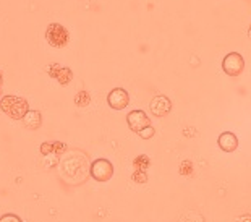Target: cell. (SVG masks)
Wrapping results in <instances>:
<instances>
[{
  "mask_svg": "<svg viewBox=\"0 0 251 222\" xmlns=\"http://www.w3.org/2000/svg\"><path fill=\"white\" fill-rule=\"evenodd\" d=\"M0 109H2V112L5 115H8L12 120H23L26 112L29 110V105L26 99L7 94V96L0 98Z\"/></svg>",
  "mask_w": 251,
  "mask_h": 222,
  "instance_id": "6da1fadb",
  "label": "cell"
},
{
  "mask_svg": "<svg viewBox=\"0 0 251 222\" xmlns=\"http://www.w3.org/2000/svg\"><path fill=\"white\" fill-rule=\"evenodd\" d=\"M46 39L52 47L62 49L70 41V34H68V31L60 23H50L46 29Z\"/></svg>",
  "mask_w": 251,
  "mask_h": 222,
  "instance_id": "7a4b0ae2",
  "label": "cell"
},
{
  "mask_svg": "<svg viewBox=\"0 0 251 222\" xmlns=\"http://www.w3.org/2000/svg\"><path fill=\"white\" fill-rule=\"evenodd\" d=\"M222 70L226 72L228 76L242 75L245 70V60H243L242 54H238V52H230V54H227L222 60Z\"/></svg>",
  "mask_w": 251,
  "mask_h": 222,
  "instance_id": "3957f363",
  "label": "cell"
},
{
  "mask_svg": "<svg viewBox=\"0 0 251 222\" xmlns=\"http://www.w3.org/2000/svg\"><path fill=\"white\" fill-rule=\"evenodd\" d=\"M114 175V166L107 159H96L91 164V177L96 182H109Z\"/></svg>",
  "mask_w": 251,
  "mask_h": 222,
  "instance_id": "277c9868",
  "label": "cell"
},
{
  "mask_svg": "<svg viewBox=\"0 0 251 222\" xmlns=\"http://www.w3.org/2000/svg\"><path fill=\"white\" fill-rule=\"evenodd\" d=\"M126 123L130 126V130H133L135 133H140L143 128L151 125V120H149L144 110H133L126 115Z\"/></svg>",
  "mask_w": 251,
  "mask_h": 222,
  "instance_id": "5b68a950",
  "label": "cell"
},
{
  "mask_svg": "<svg viewBox=\"0 0 251 222\" xmlns=\"http://www.w3.org/2000/svg\"><path fill=\"white\" fill-rule=\"evenodd\" d=\"M107 102H109V105L112 109L122 110V109H125L128 104H130V96H128V93L125 91V89L115 88V89H112V91L109 93Z\"/></svg>",
  "mask_w": 251,
  "mask_h": 222,
  "instance_id": "8992f818",
  "label": "cell"
},
{
  "mask_svg": "<svg viewBox=\"0 0 251 222\" xmlns=\"http://www.w3.org/2000/svg\"><path fill=\"white\" fill-rule=\"evenodd\" d=\"M170 110H172V101L161 94V96H156L151 101V112L156 115V117H165Z\"/></svg>",
  "mask_w": 251,
  "mask_h": 222,
  "instance_id": "52a82bcc",
  "label": "cell"
},
{
  "mask_svg": "<svg viewBox=\"0 0 251 222\" xmlns=\"http://www.w3.org/2000/svg\"><path fill=\"white\" fill-rule=\"evenodd\" d=\"M217 143H219V148L226 152H233V151H237V148H238V138L232 131H224V133L219 136Z\"/></svg>",
  "mask_w": 251,
  "mask_h": 222,
  "instance_id": "ba28073f",
  "label": "cell"
},
{
  "mask_svg": "<svg viewBox=\"0 0 251 222\" xmlns=\"http://www.w3.org/2000/svg\"><path fill=\"white\" fill-rule=\"evenodd\" d=\"M23 125L28 130H37L42 125V114L39 110H28L26 115L23 117Z\"/></svg>",
  "mask_w": 251,
  "mask_h": 222,
  "instance_id": "9c48e42d",
  "label": "cell"
},
{
  "mask_svg": "<svg viewBox=\"0 0 251 222\" xmlns=\"http://www.w3.org/2000/svg\"><path fill=\"white\" fill-rule=\"evenodd\" d=\"M72 78H73V73H72V70L70 68H67V67H62L60 70H58V73H57V78L55 80L62 84V86H65V84H68L72 81Z\"/></svg>",
  "mask_w": 251,
  "mask_h": 222,
  "instance_id": "30bf717a",
  "label": "cell"
},
{
  "mask_svg": "<svg viewBox=\"0 0 251 222\" xmlns=\"http://www.w3.org/2000/svg\"><path fill=\"white\" fill-rule=\"evenodd\" d=\"M89 101H91V98L86 91H79L76 96H75V104H76L78 107H86Z\"/></svg>",
  "mask_w": 251,
  "mask_h": 222,
  "instance_id": "8fae6325",
  "label": "cell"
},
{
  "mask_svg": "<svg viewBox=\"0 0 251 222\" xmlns=\"http://www.w3.org/2000/svg\"><path fill=\"white\" fill-rule=\"evenodd\" d=\"M138 135H140V138H143V140H151L152 136L156 135V130H154V126L149 125V126H146V128H143Z\"/></svg>",
  "mask_w": 251,
  "mask_h": 222,
  "instance_id": "7c38bea8",
  "label": "cell"
},
{
  "mask_svg": "<svg viewBox=\"0 0 251 222\" xmlns=\"http://www.w3.org/2000/svg\"><path fill=\"white\" fill-rule=\"evenodd\" d=\"M41 152L44 156L54 154V143H42V145H41Z\"/></svg>",
  "mask_w": 251,
  "mask_h": 222,
  "instance_id": "4fadbf2b",
  "label": "cell"
},
{
  "mask_svg": "<svg viewBox=\"0 0 251 222\" xmlns=\"http://www.w3.org/2000/svg\"><path fill=\"white\" fill-rule=\"evenodd\" d=\"M0 222H21V219L15 214H5L0 218Z\"/></svg>",
  "mask_w": 251,
  "mask_h": 222,
  "instance_id": "5bb4252c",
  "label": "cell"
},
{
  "mask_svg": "<svg viewBox=\"0 0 251 222\" xmlns=\"http://www.w3.org/2000/svg\"><path fill=\"white\" fill-rule=\"evenodd\" d=\"M62 67H58L57 63H50L49 67H47V72H49V75L52 76V78H57V73H58V70H60Z\"/></svg>",
  "mask_w": 251,
  "mask_h": 222,
  "instance_id": "9a60e30c",
  "label": "cell"
},
{
  "mask_svg": "<svg viewBox=\"0 0 251 222\" xmlns=\"http://www.w3.org/2000/svg\"><path fill=\"white\" fill-rule=\"evenodd\" d=\"M63 149H65V145H62V143H54V154H60Z\"/></svg>",
  "mask_w": 251,
  "mask_h": 222,
  "instance_id": "2e32d148",
  "label": "cell"
},
{
  "mask_svg": "<svg viewBox=\"0 0 251 222\" xmlns=\"http://www.w3.org/2000/svg\"><path fill=\"white\" fill-rule=\"evenodd\" d=\"M2 84H3V75L0 73V88H2Z\"/></svg>",
  "mask_w": 251,
  "mask_h": 222,
  "instance_id": "e0dca14e",
  "label": "cell"
}]
</instances>
